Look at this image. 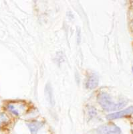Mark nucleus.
Listing matches in <instances>:
<instances>
[{"label":"nucleus","mask_w":133,"mask_h":134,"mask_svg":"<svg viewBox=\"0 0 133 134\" xmlns=\"http://www.w3.org/2000/svg\"><path fill=\"white\" fill-rule=\"evenodd\" d=\"M97 100L102 108L106 111H112L118 110L124 107L126 105L125 102L114 103L109 94L106 93H100L97 96Z\"/></svg>","instance_id":"obj_1"},{"label":"nucleus","mask_w":133,"mask_h":134,"mask_svg":"<svg viewBox=\"0 0 133 134\" xmlns=\"http://www.w3.org/2000/svg\"><path fill=\"white\" fill-rule=\"evenodd\" d=\"M96 134H121V130L114 124H106L98 127L96 130Z\"/></svg>","instance_id":"obj_2"},{"label":"nucleus","mask_w":133,"mask_h":134,"mask_svg":"<svg viewBox=\"0 0 133 134\" xmlns=\"http://www.w3.org/2000/svg\"><path fill=\"white\" fill-rule=\"evenodd\" d=\"M133 114V107H129L126 109L123 110V111L116 112V113H111L106 116V119L108 120H113V119H120L123 118L124 117L129 116L130 115Z\"/></svg>","instance_id":"obj_3"},{"label":"nucleus","mask_w":133,"mask_h":134,"mask_svg":"<svg viewBox=\"0 0 133 134\" xmlns=\"http://www.w3.org/2000/svg\"><path fill=\"white\" fill-rule=\"evenodd\" d=\"M44 121H32L27 123V126L29 130L30 131L32 134H37L39 130L44 126Z\"/></svg>","instance_id":"obj_4"},{"label":"nucleus","mask_w":133,"mask_h":134,"mask_svg":"<svg viewBox=\"0 0 133 134\" xmlns=\"http://www.w3.org/2000/svg\"><path fill=\"white\" fill-rule=\"evenodd\" d=\"M99 79L96 75L92 74L88 76L86 82V87L89 89H94L98 85Z\"/></svg>","instance_id":"obj_5"},{"label":"nucleus","mask_w":133,"mask_h":134,"mask_svg":"<svg viewBox=\"0 0 133 134\" xmlns=\"http://www.w3.org/2000/svg\"><path fill=\"white\" fill-rule=\"evenodd\" d=\"M8 110H9L10 112H11V113H13V114H14L15 115H17L18 116L19 115V112L14 107V105H8Z\"/></svg>","instance_id":"obj_6"},{"label":"nucleus","mask_w":133,"mask_h":134,"mask_svg":"<svg viewBox=\"0 0 133 134\" xmlns=\"http://www.w3.org/2000/svg\"><path fill=\"white\" fill-rule=\"evenodd\" d=\"M8 121V117L4 113H0V125H3V124H5Z\"/></svg>","instance_id":"obj_7"},{"label":"nucleus","mask_w":133,"mask_h":134,"mask_svg":"<svg viewBox=\"0 0 133 134\" xmlns=\"http://www.w3.org/2000/svg\"><path fill=\"white\" fill-rule=\"evenodd\" d=\"M132 72H133V67H132Z\"/></svg>","instance_id":"obj_8"}]
</instances>
